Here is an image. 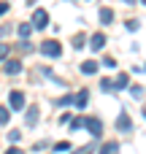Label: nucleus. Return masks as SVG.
I'll return each mask as SVG.
<instances>
[{"mask_svg":"<svg viewBox=\"0 0 146 154\" xmlns=\"http://www.w3.org/2000/svg\"><path fill=\"white\" fill-rule=\"evenodd\" d=\"M5 11H8V3H0V16H3Z\"/></svg>","mask_w":146,"mask_h":154,"instance_id":"29","label":"nucleus"},{"mask_svg":"<svg viewBox=\"0 0 146 154\" xmlns=\"http://www.w3.org/2000/svg\"><path fill=\"white\" fill-rule=\"evenodd\" d=\"M103 65H106V68H116V62H114L111 57H106V60H103Z\"/></svg>","mask_w":146,"mask_h":154,"instance_id":"26","label":"nucleus"},{"mask_svg":"<svg viewBox=\"0 0 146 154\" xmlns=\"http://www.w3.org/2000/svg\"><path fill=\"white\" fill-rule=\"evenodd\" d=\"M27 3H30V5H33V3H35V0H27Z\"/></svg>","mask_w":146,"mask_h":154,"instance_id":"31","label":"nucleus"},{"mask_svg":"<svg viewBox=\"0 0 146 154\" xmlns=\"http://www.w3.org/2000/svg\"><path fill=\"white\" fill-rule=\"evenodd\" d=\"M8 51H11V46H8V43H0V60H5Z\"/></svg>","mask_w":146,"mask_h":154,"instance_id":"22","label":"nucleus"},{"mask_svg":"<svg viewBox=\"0 0 146 154\" xmlns=\"http://www.w3.org/2000/svg\"><path fill=\"white\" fill-rule=\"evenodd\" d=\"M33 30H35V27H33V22H22V24L16 27V32H19V38H22V41H27Z\"/></svg>","mask_w":146,"mask_h":154,"instance_id":"8","label":"nucleus"},{"mask_svg":"<svg viewBox=\"0 0 146 154\" xmlns=\"http://www.w3.org/2000/svg\"><path fill=\"white\" fill-rule=\"evenodd\" d=\"M127 84H130V76H127V73H119L116 81H114V89H125Z\"/></svg>","mask_w":146,"mask_h":154,"instance_id":"12","label":"nucleus"},{"mask_svg":"<svg viewBox=\"0 0 146 154\" xmlns=\"http://www.w3.org/2000/svg\"><path fill=\"white\" fill-rule=\"evenodd\" d=\"M84 43H87V38H84V32H79V35H73V49H84Z\"/></svg>","mask_w":146,"mask_h":154,"instance_id":"16","label":"nucleus"},{"mask_svg":"<svg viewBox=\"0 0 146 154\" xmlns=\"http://www.w3.org/2000/svg\"><path fill=\"white\" fill-rule=\"evenodd\" d=\"M100 89H103V92H111V89H114V81H111V79H100Z\"/></svg>","mask_w":146,"mask_h":154,"instance_id":"19","label":"nucleus"},{"mask_svg":"<svg viewBox=\"0 0 146 154\" xmlns=\"http://www.w3.org/2000/svg\"><path fill=\"white\" fill-rule=\"evenodd\" d=\"M130 95H133V97H141L144 89H141V87H130Z\"/></svg>","mask_w":146,"mask_h":154,"instance_id":"25","label":"nucleus"},{"mask_svg":"<svg viewBox=\"0 0 146 154\" xmlns=\"http://www.w3.org/2000/svg\"><path fill=\"white\" fill-rule=\"evenodd\" d=\"M103 46H106V35H103V32H95V35L89 38V49H92V51H100Z\"/></svg>","mask_w":146,"mask_h":154,"instance_id":"7","label":"nucleus"},{"mask_svg":"<svg viewBox=\"0 0 146 154\" xmlns=\"http://www.w3.org/2000/svg\"><path fill=\"white\" fill-rule=\"evenodd\" d=\"M87 100H89V92H87V89H81V92L76 95V103H73V106H76V108H84V106H87Z\"/></svg>","mask_w":146,"mask_h":154,"instance_id":"13","label":"nucleus"},{"mask_svg":"<svg viewBox=\"0 0 146 154\" xmlns=\"http://www.w3.org/2000/svg\"><path fill=\"white\" fill-rule=\"evenodd\" d=\"M33 27L35 30H46V24H49V14L43 11V8H35V14H33Z\"/></svg>","mask_w":146,"mask_h":154,"instance_id":"1","label":"nucleus"},{"mask_svg":"<svg viewBox=\"0 0 146 154\" xmlns=\"http://www.w3.org/2000/svg\"><path fill=\"white\" fill-rule=\"evenodd\" d=\"M98 16H100V24H111V22H114V11H111V8H100Z\"/></svg>","mask_w":146,"mask_h":154,"instance_id":"11","label":"nucleus"},{"mask_svg":"<svg viewBox=\"0 0 146 154\" xmlns=\"http://www.w3.org/2000/svg\"><path fill=\"white\" fill-rule=\"evenodd\" d=\"M5 32H11V24H0V38H3Z\"/></svg>","mask_w":146,"mask_h":154,"instance_id":"27","label":"nucleus"},{"mask_svg":"<svg viewBox=\"0 0 146 154\" xmlns=\"http://www.w3.org/2000/svg\"><path fill=\"white\" fill-rule=\"evenodd\" d=\"M19 135H22L19 130H11V133H8V141H11V143H16V141H19Z\"/></svg>","mask_w":146,"mask_h":154,"instance_id":"23","label":"nucleus"},{"mask_svg":"<svg viewBox=\"0 0 146 154\" xmlns=\"http://www.w3.org/2000/svg\"><path fill=\"white\" fill-rule=\"evenodd\" d=\"M3 73H5V76H19V73H22V62H19V60H8V62L3 65Z\"/></svg>","mask_w":146,"mask_h":154,"instance_id":"5","label":"nucleus"},{"mask_svg":"<svg viewBox=\"0 0 146 154\" xmlns=\"http://www.w3.org/2000/svg\"><path fill=\"white\" fill-rule=\"evenodd\" d=\"M125 3H135V0H125Z\"/></svg>","mask_w":146,"mask_h":154,"instance_id":"32","label":"nucleus"},{"mask_svg":"<svg viewBox=\"0 0 146 154\" xmlns=\"http://www.w3.org/2000/svg\"><path fill=\"white\" fill-rule=\"evenodd\" d=\"M98 154H119V143H116V141H108V143L100 146V152H98Z\"/></svg>","mask_w":146,"mask_h":154,"instance_id":"9","label":"nucleus"},{"mask_svg":"<svg viewBox=\"0 0 146 154\" xmlns=\"http://www.w3.org/2000/svg\"><path fill=\"white\" fill-rule=\"evenodd\" d=\"M84 125H87V119H84V116H76V119H70V127H73V130H81Z\"/></svg>","mask_w":146,"mask_h":154,"instance_id":"18","label":"nucleus"},{"mask_svg":"<svg viewBox=\"0 0 146 154\" xmlns=\"http://www.w3.org/2000/svg\"><path fill=\"white\" fill-rule=\"evenodd\" d=\"M95 152V143H87V146H81V149H76L73 154H92Z\"/></svg>","mask_w":146,"mask_h":154,"instance_id":"20","label":"nucleus"},{"mask_svg":"<svg viewBox=\"0 0 146 154\" xmlns=\"http://www.w3.org/2000/svg\"><path fill=\"white\" fill-rule=\"evenodd\" d=\"M68 149H70V143H68V141H60V143L54 146V152H68Z\"/></svg>","mask_w":146,"mask_h":154,"instance_id":"21","label":"nucleus"},{"mask_svg":"<svg viewBox=\"0 0 146 154\" xmlns=\"http://www.w3.org/2000/svg\"><path fill=\"white\" fill-rule=\"evenodd\" d=\"M35 122H38V108H35V106H33V108H27V125H30V127H33V125H35Z\"/></svg>","mask_w":146,"mask_h":154,"instance_id":"15","label":"nucleus"},{"mask_svg":"<svg viewBox=\"0 0 146 154\" xmlns=\"http://www.w3.org/2000/svg\"><path fill=\"white\" fill-rule=\"evenodd\" d=\"M81 73H84V76H92V73H98V62H95V60H87V62H81Z\"/></svg>","mask_w":146,"mask_h":154,"instance_id":"10","label":"nucleus"},{"mask_svg":"<svg viewBox=\"0 0 146 154\" xmlns=\"http://www.w3.org/2000/svg\"><path fill=\"white\" fill-rule=\"evenodd\" d=\"M41 54H46V57H60V54H62V46H60L57 41H43V43H41Z\"/></svg>","mask_w":146,"mask_h":154,"instance_id":"2","label":"nucleus"},{"mask_svg":"<svg viewBox=\"0 0 146 154\" xmlns=\"http://www.w3.org/2000/svg\"><path fill=\"white\" fill-rule=\"evenodd\" d=\"M70 103H76V95H65V97H60L54 106H57V108H65V106H70Z\"/></svg>","mask_w":146,"mask_h":154,"instance_id":"14","label":"nucleus"},{"mask_svg":"<svg viewBox=\"0 0 146 154\" xmlns=\"http://www.w3.org/2000/svg\"><path fill=\"white\" fill-rule=\"evenodd\" d=\"M116 130H122V133H130V130H133V122H130L127 111H122V114L116 116Z\"/></svg>","mask_w":146,"mask_h":154,"instance_id":"6","label":"nucleus"},{"mask_svg":"<svg viewBox=\"0 0 146 154\" xmlns=\"http://www.w3.org/2000/svg\"><path fill=\"white\" fill-rule=\"evenodd\" d=\"M5 154H24V152H22V149H16V146H11V149H8Z\"/></svg>","mask_w":146,"mask_h":154,"instance_id":"28","label":"nucleus"},{"mask_svg":"<svg viewBox=\"0 0 146 154\" xmlns=\"http://www.w3.org/2000/svg\"><path fill=\"white\" fill-rule=\"evenodd\" d=\"M84 127H87L95 138H100V133H103V122H100L98 116H87V125H84Z\"/></svg>","mask_w":146,"mask_h":154,"instance_id":"3","label":"nucleus"},{"mask_svg":"<svg viewBox=\"0 0 146 154\" xmlns=\"http://www.w3.org/2000/svg\"><path fill=\"white\" fill-rule=\"evenodd\" d=\"M141 3H144V5H146V0H141Z\"/></svg>","mask_w":146,"mask_h":154,"instance_id":"33","label":"nucleus"},{"mask_svg":"<svg viewBox=\"0 0 146 154\" xmlns=\"http://www.w3.org/2000/svg\"><path fill=\"white\" fill-rule=\"evenodd\" d=\"M8 108L22 111V108H24V95H22V92H11V95H8Z\"/></svg>","mask_w":146,"mask_h":154,"instance_id":"4","label":"nucleus"},{"mask_svg":"<svg viewBox=\"0 0 146 154\" xmlns=\"http://www.w3.org/2000/svg\"><path fill=\"white\" fill-rule=\"evenodd\" d=\"M8 119H11V108L0 106V125H8Z\"/></svg>","mask_w":146,"mask_h":154,"instance_id":"17","label":"nucleus"},{"mask_svg":"<svg viewBox=\"0 0 146 154\" xmlns=\"http://www.w3.org/2000/svg\"><path fill=\"white\" fill-rule=\"evenodd\" d=\"M144 119H146V106H144Z\"/></svg>","mask_w":146,"mask_h":154,"instance_id":"30","label":"nucleus"},{"mask_svg":"<svg viewBox=\"0 0 146 154\" xmlns=\"http://www.w3.org/2000/svg\"><path fill=\"white\" fill-rule=\"evenodd\" d=\"M127 30L135 32V30H138V22H135V19H127Z\"/></svg>","mask_w":146,"mask_h":154,"instance_id":"24","label":"nucleus"}]
</instances>
